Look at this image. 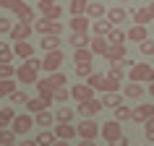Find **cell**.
Segmentation results:
<instances>
[{
  "label": "cell",
  "instance_id": "obj_1",
  "mask_svg": "<svg viewBox=\"0 0 154 146\" xmlns=\"http://www.w3.org/2000/svg\"><path fill=\"white\" fill-rule=\"evenodd\" d=\"M128 78H131V84H152L154 81V68L149 63H136L133 68L128 71Z\"/></svg>",
  "mask_w": 154,
  "mask_h": 146
},
{
  "label": "cell",
  "instance_id": "obj_2",
  "mask_svg": "<svg viewBox=\"0 0 154 146\" xmlns=\"http://www.w3.org/2000/svg\"><path fill=\"white\" fill-rule=\"evenodd\" d=\"M32 29L39 34V37H47V34H50V37H60V34H63V24H60V21H47V18L34 21Z\"/></svg>",
  "mask_w": 154,
  "mask_h": 146
},
{
  "label": "cell",
  "instance_id": "obj_3",
  "mask_svg": "<svg viewBox=\"0 0 154 146\" xmlns=\"http://www.w3.org/2000/svg\"><path fill=\"white\" fill-rule=\"evenodd\" d=\"M16 78H18V84H37L39 81V71L32 68L29 63H24L16 68Z\"/></svg>",
  "mask_w": 154,
  "mask_h": 146
},
{
  "label": "cell",
  "instance_id": "obj_4",
  "mask_svg": "<svg viewBox=\"0 0 154 146\" xmlns=\"http://www.w3.org/2000/svg\"><path fill=\"white\" fill-rule=\"evenodd\" d=\"M76 136H81V141H94L99 136V125L94 120H81V125L76 128Z\"/></svg>",
  "mask_w": 154,
  "mask_h": 146
},
{
  "label": "cell",
  "instance_id": "obj_5",
  "mask_svg": "<svg viewBox=\"0 0 154 146\" xmlns=\"http://www.w3.org/2000/svg\"><path fill=\"white\" fill-rule=\"evenodd\" d=\"M34 125V117L32 115H16L13 117V123H11V130L16 133V136H24V133H29Z\"/></svg>",
  "mask_w": 154,
  "mask_h": 146
},
{
  "label": "cell",
  "instance_id": "obj_6",
  "mask_svg": "<svg viewBox=\"0 0 154 146\" xmlns=\"http://www.w3.org/2000/svg\"><path fill=\"white\" fill-rule=\"evenodd\" d=\"M60 65H63V50H55V52H47L45 60H42V68L47 73H57L60 71Z\"/></svg>",
  "mask_w": 154,
  "mask_h": 146
},
{
  "label": "cell",
  "instance_id": "obj_7",
  "mask_svg": "<svg viewBox=\"0 0 154 146\" xmlns=\"http://www.w3.org/2000/svg\"><path fill=\"white\" fill-rule=\"evenodd\" d=\"M99 133H102V138H105L107 144H112V141H118V138L123 136V125L115 123V120H110V123H105V125L99 128Z\"/></svg>",
  "mask_w": 154,
  "mask_h": 146
},
{
  "label": "cell",
  "instance_id": "obj_8",
  "mask_svg": "<svg viewBox=\"0 0 154 146\" xmlns=\"http://www.w3.org/2000/svg\"><path fill=\"white\" fill-rule=\"evenodd\" d=\"M32 24H21V21H16V24L11 26V42H26L29 37H32Z\"/></svg>",
  "mask_w": 154,
  "mask_h": 146
},
{
  "label": "cell",
  "instance_id": "obj_9",
  "mask_svg": "<svg viewBox=\"0 0 154 146\" xmlns=\"http://www.w3.org/2000/svg\"><path fill=\"white\" fill-rule=\"evenodd\" d=\"M99 110H102V102H99V99H89V102H81V105L76 107V112L81 115L84 120H91Z\"/></svg>",
  "mask_w": 154,
  "mask_h": 146
},
{
  "label": "cell",
  "instance_id": "obj_10",
  "mask_svg": "<svg viewBox=\"0 0 154 146\" xmlns=\"http://www.w3.org/2000/svg\"><path fill=\"white\" fill-rule=\"evenodd\" d=\"M154 117V105H136L133 110H131V120H136L144 125L146 120H152Z\"/></svg>",
  "mask_w": 154,
  "mask_h": 146
},
{
  "label": "cell",
  "instance_id": "obj_11",
  "mask_svg": "<svg viewBox=\"0 0 154 146\" xmlns=\"http://www.w3.org/2000/svg\"><path fill=\"white\" fill-rule=\"evenodd\" d=\"M125 52H128V50H125V44H110V47H107V52H105V57L110 60V65H120L123 60L128 57Z\"/></svg>",
  "mask_w": 154,
  "mask_h": 146
},
{
  "label": "cell",
  "instance_id": "obj_12",
  "mask_svg": "<svg viewBox=\"0 0 154 146\" xmlns=\"http://www.w3.org/2000/svg\"><path fill=\"white\" fill-rule=\"evenodd\" d=\"M68 91H71V99H76L79 105H81V102H89V99H94V91H91L86 84H76V86H71Z\"/></svg>",
  "mask_w": 154,
  "mask_h": 146
},
{
  "label": "cell",
  "instance_id": "obj_13",
  "mask_svg": "<svg viewBox=\"0 0 154 146\" xmlns=\"http://www.w3.org/2000/svg\"><path fill=\"white\" fill-rule=\"evenodd\" d=\"M105 5L99 3V0H89V5H86V13L84 16L89 18V21H99V18H105Z\"/></svg>",
  "mask_w": 154,
  "mask_h": 146
},
{
  "label": "cell",
  "instance_id": "obj_14",
  "mask_svg": "<svg viewBox=\"0 0 154 146\" xmlns=\"http://www.w3.org/2000/svg\"><path fill=\"white\" fill-rule=\"evenodd\" d=\"M52 133H55L57 141H71V138L76 136V125H71V123H57Z\"/></svg>",
  "mask_w": 154,
  "mask_h": 146
},
{
  "label": "cell",
  "instance_id": "obj_15",
  "mask_svg": "<svg viewBox=\"0 0 154 146\" xmlns=\"http://www.w3.org/2000/svg\"><path fill=\"white\" fill-rule=\"evenodd\" d=\"M13 55L16 57H24V60H29V57L34 55V47H32V42H13Z\"/></svg>",
  "mask_w": 154,
  "mask_h": 146
},
{
  "label": "cell",
  "instance_id": "obj_16",
  "mask_svg": "<svg viewBox=\"0 0 154 146\" xmlns=\"http://www.w3.org/2000/svg\"><path fill=\"white\" fill-rule=\"evenodd\" d=\"M39 13L42 18H47V21H60V16H63V8L60 5H39Z\"/></svg>",
  "mask_w": 154,
  "mask_h": 146
},
{
  "label": "cell",
  "instance_id": "obj_17",
  "mask_svg": "<svg viewBox=\"0 0 154 146\" xmlns=\"http://www.w3.org/2000/svg\"><path fill=\"white\" fill-rule=\"evenodd\" d=\"M71 29H73V34H89V29H91V21L86 16H73V21H71Z\"/></svg>",
  "mask_w": 154,
  "mask_h": 146
},
{
  "label": "cell",
  "instance_id": "obj_18",
  "mask_svg": "<svg viewBox=\"0 0 154 146\" xmlns=\"http://www.w3.org/2000/svg\"><path fill=\"white\" fill-rule=\"evenodd\" d=\"M52 123H55V115L50 112V110H42V112H37V115H34V125H39L42 130H47L50 125H52Z\"/></svg>",
  "mask_w": 154,
  "mask_h": 146
},
{
  "label": "cell",
  "instance_id": "obj_19",
  "mask_svg": "<svg viewBox=\"0 0 154 146\" xmlns=\"http://www.w3.org/2000/svg\"><path fill=\"white\" fill-rule=\"evenodd\" d=\"M50 105H52V102H47V99H42V97H34V99L26 102V110H29L26 115H37V112H42V110H47Z\"/></svg>",
  "mask_w": 154,
  "mask_h": 146
},
{
  "label": "cell",
  "instance_id": "obj_20",
  "mask_svg": "<svg viewBox=\"0 0 154 146\" xmlns=\"http://www.w3.org/2000/svg\"><path fill=\"white\" fill-rule=\"evenodd\" d=\"M105 18H107L112 26H118V24H123V21L128 18V11H125V8H110V11L105 13Z\"/></svg>",
  "mask_w": 154,
  "mask_h": 146
},
{
  "label": "cell",
  "instance_id": "obj_21",
  "mask_svg": "<svg viewBox=\"0 0 154 146\" xmlns=\"http://www.w3.org/2000/svg\"><path fill=\"white\" fill-rule=\"evenodd\" d=\"M125 39H131V42H141L144 39H149V32H146V26H131L128 29V34H125Z\"/></svg>",
  "mask_w": 154,
  "mask_h": 146
},
{
  "label": "cell",
  "instance_id": "obj_22",
  "mask_svg": "<svg viewBox=\"0 0 154 146\" xmlns=\"http://www.w3.org/2000/svg\"><path fill=\"white\" fill-rule=\"evenodd\" d=\"M107 47H110V44H107L105 37H94V39L89 42V52H91V55H105Z\"/></svg>",
  "mask_w": 154,
  "mask_h": 146
},
{
  "label": "cell",
  "instance_id": "obj_23",
  "mask_svg": "<svg viewBox=\"0 0 154 146\" xmlns=\"http://www.w3.org/2000/svg\"><path fill=\"white\" fill-rule=\"evenodd\" d=\"M133 21H136V26H146L149 21H154V13L149 8H138L133 11Z\"/></svg>",
  "mask_w": 154,
  "mask_h": 146
},
{
  "label": "cell",
  "instance_id": "obj_24",
  "mask_svg": "<svg viewBox=\"0 0 154 146\" xmlns=\"http://www.w3.org/2000/svg\"><path fill=\"white\" fill-rule=\"evenodd\" d=\"M123 97L141 99V97H144V86H141V84H125V86H123Z\"/></svg>",
  "mask_w": 154,
  "mask_h": 146
},
{
  "label": "cell",
  "instance_id": "obj_25",
  "mask_svg": "<svg viewBox=\"0 0 154 146\" xmlns=\"http://www.w3.org/2000/svg\"><path fill=\"white\" fill-rule=\"evenodd\" d=\"M99 102H102V107H120L123 105V97H120V91H112V94H102V99H99Z\"/></svg>",
  "mask_w": 154,
  "mask_h": 146
},
{
  "label": "cell",
  "instance_id": "obj_26",
  "mask_svg": "<svg viewBox=\"0 0 154 146\" xmlns=\"http://www.w3.org/2000/svg\"><path fill=\"white\" fill-rule=\"evenodd\" d=\"M34 86H37V91H39V97H42V99L52 102V91H55V89L50 86V81H47V78H39V81L34 84Z\"/></svg>",
  "mask_w": 154,
  "mask_h": 146
},
{
  "label": "cell",
  "instance_id": "obj_27",
  "mask_svg": "<svg viewBox=\"0 0 154 146\" xmlns=\"http://www.w3.org/2000/svg\"><path fill=\"white\" fill-rule=\"evenodd\" d=\"M91 29H94V37H107V32L112 29V24L107 18H99V21H91Z\"/></svg>",
  "mask_w": 154,
  "mask_h": 146
},
{
  "label": "cell",
  "instance_id": "obj_28",
  "mask_svg": "<svg viewBox=\"0 0 154 146\" xmlns=\"http://www.w3.org/2000/svg\"><path fill=\"white\" fill-rule=\"evenodd\" d=\"M107 44H125V34H123V29H118V26H112L110 32H107Z\"/></svg>",
  "mask_w": 154,
  "mask_h": 146
},
{
  "label": "cell",
  "instance_id": "obj_29",
  "mask_svg": "<svg viewBox=\"0 0 154 146\" xmlns=\"http://www.w3.org/2000/svg\"><path fill=\"white\" fill-rule=\"evenodd\" d=\"M42 50H45V52H55V50H60V37H42Z\"/></svg>",
  "mask_w": 154,
  "mask_h": 146
},
{
  "label": "cell",
  "instance_id": "obj_30",
  "mask_svg": "<svg viewBox=\"0 0 154 146\" xmlns=\"http://www.w3.org/2000/svg\"><path fill=\"white\" fill-rule=\"evenodd\" d=\"M13 117H16L13 107H0V130H3V128H8L11 123H13Z\"/></svg>",
  "mask_w": 154,
  "mask_h": 146
},
{
  "label": "cell",
  "instance_id": "obj_31",
  "mask_svg": "<svg viewBox=\"0 0 154 146\" xmlns=\"http://www.w3.org/2000/svg\"><path fill=\"white\" fill-rule=\"evenodd\" d=\"M89 42H91L89 34H71V44L76 50H86V47H89Z\"/></svg>",
  "mask_w": 154,
  "mask_h": 146
},
{
  "label": "cell",
  "instance_id": "obj_32",
  "mask_svg": "<svg viewBox=\"0 0 154 146\" xmlns=\"http://www.w3.org/2000/svg\"><path fill=\"white\" fill-rule=\"evenodd\" d=\"M34 141H37V146H52L57 138H55V133H52V130H39V136L34 138Z\"/></svg>",
  "mask_w": 154,
  "mask_h": 146
},
{
  "label": "cell",
  "instance_id": "obj_33",
  "mask_svg": "<svg viewBox=\"0 0 154 146\" xmlns=\"http://www.w3.org/2000/svg\"><path fill=\"white\" fill-rule=\"evenodd\" d=\"M73 115H76V110H71V107L60 105V110L55 112V120H57V123H71V120H73Z\"/></svg>",
  "mask_w": 154,
  "mask_h": 146
},
{
  "label": "cell",
  "instance_id": "obj_34",
  "mask_svg": "<svg viewBox=\"0 0 154 146\" xmlns=\"http://www.w3.org/2000/svg\"><path fill=\"white\" fill-rule=\"evenodd\" d=\"M110 81H118V84H123V78H125V73H123V65H110V71L105 73Z\"/></svg>",
  "mask_w": 154,
  "mask_h": 146
},
{
  "label": "cell",
  "instance_id": "obj_35",
  "mask_svg": "<svg viewBox=\"0 0 154 146\" xmlns=\"http://www.w3.org/2000/svg\"><path fill=\"white\" fill-rule=\"evenodd\" d=\"M0 146H16V133H13L11 128L0 130Z\"/></svg>",
  "mask_w": 154,
  "mask_h": 146
},
{
  "label": "cell",
  "instance_id": "obj_36",
  "mask_svg": "<svg viewBox=\"0 0 154 146\" xmlns=\"http://www.w3.org/2000/svg\"><path fill=\"white\" fill-rule=\"evenodd\" d=\"M71 99V91H68V86H60V89L52 91V102H57V105H65Z\"/></svg>",
  "mask_w": 154,
  "mask_h": 146
},
{
  "label": "cell",
  "instance_id": "obj_37",
  "mask_svg": "<svg viewBox=\"0 0 154 146\" xmlns=\"http://www.w3.org/2000/svg\"><path fill=\"white\" fill-rule=\"evenodd\" d=\"M91 57H94V55L89 52V47H86V50H76V52H73V63H76V65H81V63H91Z\"/></svg>",
  "mask_w": 154,
  "mask_h": 146
},
{
  "label": "cell",
  "instance_id": "obj_38",
  "mask_svg": "<svg viewBox=\"0 0 154 146\" xmlns=\"http://www.w3.org/2000/svg\"><path fill=\"white\" fill-rule=\"evenodd\" d=\"M47 81H50V86H52V89H60V86H65V84H68V78H65V73L57 71V73H50Z\"/></svg>",
  "mask_w": 154,
  "mask_h": 146
},
{
  "label": "cell",
  "instance_id": "obj_39",
  "mask_svg": "<svg viewBox=\"0 0 154 146\" xmlns=\"http://www.w3.org/2000/svg\"><path fill=\"white\" fill-rule=\"evenodd\" d=\"M125 120H131V107L128 105L115 107V123H125Z\"/></svg>",
  "mask_w": 154,
  "mask_h": 146
},
{
  "label": "cell",
  "instance_id": "obj_40",
  "mask_svg": "<svg viewBox=\"0 0 154 146\" xmlns=\"http://www.w3.org/2000/svg\"><path fill=\"white\" fill-rule=\"evenodd\" d=\"M86 5H89V0H71V13L73 16H84Z\"/></svg>",
  "mask_w": 154,
  "mask_h": 146
},
{
  "label": "cell",
  "instance_id": "obj_41",
  "mask_svg": "<svg viewBox=\"0 0 154 146\" xmlns=\"http://www.w3.org/2000/svg\"><path fill=\"white\" fill-rule=\"evenodd\" d=\"M13 76H16V65L13 63H0V81L13 78Z\"/></svg>",
  "mask_w": 154,
  "mask_h": 146
},
{
  "label": "cell",
  "instance_id": "obj_42",
  "mask_svg": "<svg viewBox=\"0 0 154 146\" xmlns=\"http://www.w3.org/2000/svg\"><path fill=\"white\" fill-rule=\"evenodd\" d=\"M16 91V81L13 78H5V81H0V97H11Z\"/></svg>",
  "mask_w": 154,
  "mask_h": 146
},
{
  "label": "cell",
  "instance_id": "obj_43",
  "mask_svg": "<svg viewBox=\"0 0 154 146\" xmlns=\"http://www.w3.org/2000/svg\"><path fill=\"white\" fill-rule=\"evenodd\" d=\"M13 60V50L8 42H0V63H11Z\"/></svg>",
  "mask_w": 154,
  "mask_h": 146
},
{
  "label": "cell",
  "instance_id": "obj_44",
  "mask_svg": "<svg viewBox=\"0 0 154 146\" xmlns=\"http://www.w3.org/2000/svg\"><path fill=\"white\" fill-rule=\"evenodd\" d=\"M76 76H79V78H89V76H91V63L76 65Z\"/></svg>",
  "mask_w": 154,
  "mask_h": 146
},
{
  "label": "cell",
  "instance_id": "obj_45",
  "mask_svg": "<svg viewBox=\"0 0 154 146\" xmlns=\"http://www.w3.org/2000/svg\"><path fill=\"white\" fill-rule=\"evenodd\" d=\"M138 50H141V55L152 57V55H154V42H152V39H144L141 44H138Z\"/></svg>",
  "mask_w": 154,
  "mask_h": 146
},
{
  "label": "cell",
  "instance_id": "obj_46",
  "mask_svg": "<svg viewBox=\"0 0 154 146\" xmlns=\"http://www.w3.org/2000/svg\"><path fill=\"white\" fill-rule=\"evenodd\" d=\"M11 102H13V105H26V102H29V97H26V91H13V94H11Z\"/></svg>",
  "mask_w": 154,
  "mask_h": 146
},
{
  "label": "cell",
  "instance_id": "obj_47",
  "mask_svg": "<svg viewBox=\"0 0 154 146\" xmlns=\"http://www.w3.org/2000/svg\"><path fill=\"white\" fill-rule=\"evenodd\" d=\"M144 136H146V141H154V117L144 123Z\"/></svg>",
  "mask_w": 154,
  "mask_h": 146
},
{
  "label": "cell",
  "instance_id": "obj_48",
  "mask_svg": "<svg viewBox=\"0 0 154 146\" xmlns=\"http://www.w3.org/2000/svg\"><path fill=\"white\" fill-rule=\"evenodd\" d=\"M11 26H13V21H8V18H0V34H8Z\"/></svg>",
  "mask_w": 154,
  "mask_h": 146
},
{
  "label": "cell",
  "instance_id": "obj_49",
  "mask_svg": "<svg viewBox=\"0 0 154 146\" xmlns=\"http://www.w3.org/2000/svg\"><path fill=\"white\" fill-rule=\"evenodd\" d=\"M110 146H131V141H128V138H125V136H120V138H118V141H112V144H110Z\"/></svg>",
  "mask_w": 154,
  "mask_h": 146
},
{
  "label": "cell",
  "instance_id": "obj_50",
  "mask_svg": "<svg viewBox=\"0 0 154 146\" xmlns=\"http://www.w3.org/2000/svg\"><path fill=\"white\" fill-rule=\"evenodd\" d=\"M18 146H37V141H29V138H26V141H21Z\"/></svg>",
  "mask_w": 154,
  "mask_h": 146
},
{
  "label": "cell",
  "instance_id": "obj_51",
  "mask_svg": "<svg viewBox=\"0 0 154 146\" xmlns=\"http://www.w3.org/2000/svg\"><path fill=\"white\" fill-rule=\"evenodd\" d=\"M57 0H39V5H55Z\"/></svg>",
  "mask_w": 154,
  "mask_h": 146
},
{
  "label": "cell",
  "instance_id": "obj_52",
  "mask_svg": "<svg viewBox=\"0 0 154 146\" xmlns=\"http://www.w3.org/2000/svg\"><path fill=\"white\" fill-rule=\"evenodd\" d=\"M79 146H97V141H81Z\"/></svg>",
  "mask_w": 154,
  "mask_h": 146
},
{
  "label": "cell",
  "instance_id": "obj_53",
  "mask_svg": "<svg viewBox=\"0 0 154 146\" xmlns=\"http://www.w3.org/2000/svg\"><path fill=\"white\" fill-rule=\"evenodd\" d=\"M52 146H71V144H68V141H55Z\"/></svg>",
  "mask_w": 154,
  "mask_h": 146
},
{
  "label": "cell",
  "instance_id": "obj_54",
  "mask_svg": "<svg viewBox=\"0 0 154 146\" xmlns=\"http://www.w3.org/2000/svg\"><path fill=\"white\" fill-rule=\"evenodd\" d=\"M149 94H152V97H154V81L149 84Z\"/></svg>",
  "mask_w": 154,
  "mask_h": 146
},
{
  "label": "cell",
  "instance_id": "obj_55",
  "mask_svg": "<svg viewBox=\"0 0 154 146\" xmlns=\"http://www.w3.org/2000/svg\"><path fill=\"white\" fill-rule=\"evenodd\" d=\"M149 11H152V13H154V0H152V3H149Z\"/></svg>",
  "mask_w": 154,
  "mask_h": 146
},
{
  "label": "cell",
  "instance_id": "obj_56",
  "mask_svg": "<svg viewBox=\"0 0 154 146\" xmlns=\"http://www.w3.org/2000/svg\"><path fill=\"white\" fill-rule=\"evenodd\" d=\"M24 3H26V0H24Z\"/></svg>",
  "mask_w": 154,
  "mask_h": 146
}]
</instances>
